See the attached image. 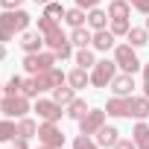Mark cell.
<instances>
[{"label":"cell","mask_w":149,"mask_h":149,"mask_svg":"<svg viewBox=\"0 0 149 149\" xmlns=\"http://www.w3.org/2000/svg\"><path fill=\"white\" fill-rule=\"evenodd\" d=\"M53 100H56L58 105H64V108H67V105H70L73 100H76V91H73V88H70V85L64 82V85H58V88H53Z\"/></svg>","instance_id":"cell-23"},{"label":"cell","mask_w":149,"mask_h":149,"mask_svg":"<svg viewBox=\"0 0 149 149\" xmlns=\"http://www.w3.org/2000/svg\"><path fill=\"white\" fill-rule=\"evenodd\" d=\"M91 41H94V29L91 26H76V29H73L70 32V44L73 47H91Z\"/></svg>","instance_id":"cell-16"},{"label":"cell","mask_w":149,"mask_h":149,"mask_svg":"<svg viewBox=\"0 0 149 149\" xmlns=\"http://www.w3.org/2000/svg\"><path fill=\"white\" fill-rule=\"evenodd\" d=\"M3 58H6V44L0 41V61H3Z\"/></svg>","instance_id":"cell-39"},{"label":"cell","mask_w":149,"mask_h":149,"mask_svg":"<svg viewBox=\"0 0 149 149\" xmlns=\"http://www.w3.org/2000/svg\"><path fill=\"white\" fill-rule=\"evenodd\" d=\"M35 134H38V123H35L32 117H21V120H18V137H26V140H29V137H35Z\"/></svg>","instance_id":"cell-27"},{"label":"cell","mask_w":149,"mask_h":149,"mask_svg":"<svg viewBox=\"0 0 149 149\" xmlns=\"http://www.w3.org/2000/svg\"><path fill=\"white\" fill-rule=\"evenodd\" d=\"M114 61H117V67H120L123 73H137V70L143 67L132 44H117V47H114Z\"/></svg>","instance_id":"cell-5"},{"label":"cell","mask_w":149,"mask_h":149,"mask_svg":"<svg viewBox=\"0 0 149 149\" xmlns=\"http://www.w3.org/2000/svg\"><path fill=\"white\" fill-rule=\"evenodd\" d=\"M64 114H67L70 120H82V117L88 114V102H85L82 97H76V100H73V102L64 108Z\"/></svg>","instance_id":"cell-26"},{"label":"cell","mask_w":149,"mask_h":149,"mask_svg":"<svg viewBox=\"0 0 149 149\" xmlns=\"http://www.w3.org/2000/svg\"><path fill=\"white\" fill-rule=\"evenodd\" d=\"M56 53L53 50H41V53H26L24 56V70L29 73V76H35V73H41V70H50V67H56Z\"/></svg>","instance_id":"cell-3"},{"label":"cell","mask_w":149,"mask_h":149,"mask_svg":"<svg viewBox=\"0 0 149 149\" xmlns=\"http://www.w3.org/2000/svg\"><path fill=\"white\" fill-rule=\"evenodd\" d=\"M132 15V3L129 0H108V18H129Z\"/></svg>","instance_id":"cell-22"},{"label":"cell","mask_w":149,"mask_h":149,"mask_svg":"<svg viewBox=\"0 0 149 149\" xmlns=\"http://www.w3.org/2000/svg\"><path fill=\"white\" fill-rule=\"evenodd\" d=\"M76 6H82V9L88 12V9H97V6H100V0H76Z\"/></svg>","instance_id":"cell-36"},{"label":"cell","mask_w":149,"mask_h":149,"mask_svg":"<svg viewBox=\"0 0 149 149\" xmlns=\"http://www.w3.org/2000/svg\"><path fill=\"white\" fill-rule=\"evenodd\" d=\"M143 97H149V82H143Z\"/></svg>","instance_id":"cell-41"},{"label":"cell","mask_w":149,"mask_h":149,"mask_svg":"<svg viewBox=\"0 0 149 149\" xmlns=\"http://www.w3.org/2000/svg\"><path fill=\"white\" fill-rule=\"evenodd\" d=\"M9 149H29V143H26V137H15V140H9Z\"/></svg>","instance_id":"cell-34"},{"label":"cell","mask_w":149,"mask_h":149,"mask_svg":"<svg viewBox=\"0 0 149 149\" xmlns=\"http://www.w3.org/2000/svg\"><path fill=\"white\" fill-rule=\"evenodd\" d=\"M64 12H67V9H64L61 3H56V0H53V3H47V6H44V12H41V15H44V18H50V21H58V24H61V21H64Z\"/></svg>","instance_id":"cell-28"},{"label":"cell","mask_w":149,"mask_h":149,"mask_svg":"<svg viewBox=\"0 0 149 149\" xmlns=\"http://www.w3.org/2000/svg\"><path fill=\"white\" fill-rule=\"evenodd\" d=\"M21 88H24V79L18 76V73H12V76H9V82L3 85V91H6V94H21Z\"/></svg>","instance_id":"cell-32"},{"label":"cell","mask_w":149,"mask_h":149,"mask_svg":"<svg viewBox=\"0 0 149 149\" xmlns=\"http://www.w3.org/2000/svg\"><path fill=\"white\" fill-rule=\"evenodd\" d=\"M61 149H64V146H61Z\"/></svg>","instance_id":"cell-45"},{"label":"cell","mask_w":149,"mask_h":149,"mask_svg":"<svg viewBox=\"0 0 149 149\" xmlns=\"http://www.w3.org/2000/svg\"><path fill=\"white\" fill-rule=\"evenodd\" d=\"M21 50L24 53H41L44 50V35L38 32V29H26V32H21Z\"/></svg>","instance_id":"cell-12"},{"label":"cell","mask_w":149,"mask_h":149,"mask_svg":"<svg viewBox=\"0 0 149 149\" xmlns=\"http://www.w3.org/2000/svg\"><path fill=\"white\" fill-rule=\"evenodd\" d=\"M15 137H18V123H15L12 117L0 120V143H9V140H15Z\"/></svg>","instance_id":"cell-25"},{"label":"cell","mask_w":149,"mask_h":149,"mask_svg":"<svg viewBox=\"0 0 149 149\" xmlns=\"http://www.w3.org/2000/svg\"><path fill=\"white\" fill-rule=\"evenodd\" d=\"M94 140H97L100 146H105V149H108V146L114 149V143L120 140V132H117V126H102V129L94 134Z\"/></svg>","instance_id":"cell-15"},{"label":"cell","mask_w":149,"mask_h":149,"mask_svg":"<svg viewBox=\"0 0 149 149\" xmlns=\"http://www.w3.org/2000/svg\"><path fill=\"white\" fill-rule=\"evenodd\" d=\"M108 117H132V97H111L105 102Z\"/></svg>","instance_id":"cell-11"},{"label":"cell","mask_w":149,"mask_h":149,"mask_svg":"<svg viewBox=\"0 0 149 149\" xmlns=\"http://www.w3.org/2000/svg\"><path fill=\"white\" fill-rule=\"evenodd\" d=\"M146 29H149V15H146Z\"/></svg>","instance_id":"cell-43"},{"label":"cell","mask_w":149,"mask_h":149,"mask_svg":"<svg viewBox=\"0 0 149 149\" xmlns=\"http://www.w3.org/2000/svg\"><path fill=\"white\" fill-rule=\"evenodd\" d=\"M21 3H24V0H0L3 9H21Z\"/></svg>","instance_id":"cell-37"},{"label":"cell","mask_w":149,"mask_h":149,"mask_svg":"<svg viewBox=\"0 0 149 149\" xmlns=\"http://www.w3.org/2000/svg\"><path fill=\"white\" fill-rule=\"evenodd\" d=\"M114 149H137V146H134V140H132V137H126V140L120 137V140L114 143Z\"/></svg>","instance_id":"cell-35"},{"label":"cell","mask_w":149,"mask_h":149,"mask_svg":"<svg viewBox=\"0 0 149 149\" xmlns=\"http://www.w3.org/2000/svg\"><path fill=\"white\" fill-rule=\"evenodd\" d=\"M67 85H70L73 91H82V88H88V85H91V73H88L85 67H73V70L67 73Z\"/></svg>","instance_id":"cell-14"},{"label":"cell","mask_w":149,"mask_h":149,"mask_svg":"<svg viewBox=\"0 0 149 149\" xmlns=\"http://www.w3.org/2000/svg\"><path fill=\"white\" fill-rule=\"evenodd\" d=\"M108 21H111V18H108L105 9H100V6H97V9H88V26H91L94 32H97V29H108Z\"/></svg>","instance_id":"cell-17"},{"label":"cell","mask_w":149,"mask_h":149,"mask_svg":"<svg viewBox=\"0 0 149 149\" xmlns=\"http://www.w3.org/2000/svg\"><path fill=\"white\" fill-rule=\"evenodd\" d=\"M35 6H47V3H53V0H32Z\"/></svg>","instance_id":"cell-40"},{"label":"cell","mask_w":149,"mask_h":149,"mask_svg":"<svg viewBox=\"0 0 149 149\" xmlns=\"http://www.w3.org/2000/svg\"><path fill=\"white\" fill-rule=\"evenodd\" d=\"M21 94L24 97H29V100H38V82H35V76H29V79H24V88H21Z\"/></svg>","instance_id":"cell-31"},{"label":"cell","mask_w":149,"mask_h":149,"mask_svg":"<svg viewBox=\"0 0 149 149\" xmlns=\"http://www.w3.org/2000/svg\"><path fill=\"white\" fill-rule=\"evenodd\" d=\"M29 24H32V15L29 12H24V9H6L3 15H0V41H3V44L12 41L15 35L26 32Z\"/></svg>","instance_id":"cell-1"},{"label":"cell","mask_w":149,"mask_h":149,"mask_svg":"<svg viewBox=\"0 0 149 149\" xmlns=\"http://www.w3.org/2000/svg\"><path fill=\"white\" fill-rule=\"evenodd\" d=\"M140 73H143V82H149V61H146V64L140 67Z\"/></svg>","instance_id":"cell-38"},{"label":"cell","mask_w":149,"mask_h":149,"mask_svg":"<svg viewBox=\"0 0 149 149\" xmlns=\"http://www.w3.org/2000/svg\"><path fill=\"white\" fill-rule=\"evenodd\" d=\"M38 143H44V146H50V149H61V146H64V132H61L56 123L41 120V126H38Z\"/></svg>","instance_id":"cell-7"},{"label":"cell","mask_w":149,"mask_h":149,"mask_svg":"<svg viewBox=\"0 0 149 149\" xmlns=\"http://www.w3.org/2000/svg\"><path fill=\"white\" fill-rule=\"evenodd\" d=\"M108 29H111L114 35H129V29H132V24H129V18H114Z\"/></svg>","instance_id":"cell-30"},{"label":"cell","mask_w":149,"mask_h":149,"mask_svg":"<svg viewBox=\"0 0 149 149\" xmlns=\"http://www.w3.org/2000/svg\"><path fill=\"white\" fill-rule=\"evenodd\" d=\"M73 61H76V67H85V70H91V67L97 64L94 47H79L76 53H73Z\"/></svg>","instance_id":"cell-20"},{"label":"cell","mask_w":149,"mask_h":149,"mask_svg":"<svg viewBox=\"0 0 149 149\" xmlns=\"http://www.w3.org/2000/svg\"><path fill=\"white\" fill-rule=\"evenodd\" d=\"M108 88H111L114 97H132V91H134V73H117V76L108 82Z\"/></svg>","instance_id":"cell-10"},{"label":"cell","mask_w":149,"mask_h":149,"mask_svg":"<svg viewBox=\"0 0 149 149\" xmlns=\"http://www.w3.org/2000/svg\"><path fill=\"white\" fill-rule=\"evenodd\" d=\"M132 140H134V146H137V149H149V123L137 120V123H134V129H132Z\"/></svg>","instance_id":"cell-18"},{"label":"cell","mask_w":149,"mask_h":149,"mask_svg":"<svg viewBox=\"0 0 149 149\" xmlns=\"http://www.w3.org/2000/svg\"><path fill=\"white\" fill-rule=\"evenodd\" d=\"M132 117L134 120L149 117V97H132Z\"/></svg>","instance_id":"cell-24"},{"label":"cell","mask_w":149,"mask_h":149,"mask_svg":"<svg viewBox=\"0 0 149 149\" xmlns=\"http://www.w3.org/2000/svg\"><path fill=\"white\" fill-rule=\"evenodd\" d=\"M32 111L38 114V120L58 123V120H61V114H64V105H58L56 100H44V97H38V100H35V105H32Z\"/></svg>","instance_id":"cell-6"},{"label":"cell","mask_w":149,"mask_h":149,"mask_svg":"<svg viewBox=\"0 0 149 149\" xmlns=\"http://www.w3.org/2000/svg\"><path fill=\"white\" fill-rule=\"evenodd\" d=\"M126 41H129L134 50H137V47H146V44H149V29H146V26H132L129 35H126Z\"/></svg>","instance_id":"cell-21"},{"label":"cell","mask_w":149,"mask_h":149,"mask_svg":"<svg viewBox=\"0 0 149 149\" xmlns=\"http://www.w3.org/2000/svg\"><path fill=\"white\" fill-rule=\"evenodd\" d=\"M35 82H38V91L44 94V91H53V88L64 85V82H67V73H64V70H58V67H50V70L35 73Z\"/></svg>","instance_id":"cell-8"},{"label":"cell","mask_w":149,"mask_h":149,"mask_svg":"<svg viewBox=\"0 0 149 149\" xmlns=\"http://www.w3.org/2000/svg\"><path fill=\"white\" fill-rule=\"evenodd\" d=\"M0 111H3V117L21 120L32 111V105H29V97H24V94H6L0 100Z\"/></svg>","instance_id":"cell-2"},{"label":"cell","mask_w":149,"mask_h":149,"mask_svg":"<svg viewBox=\"0 0 149 149\" xmlns=\"http://www.w3.org/2000/svg\"><path fill=\"white\" fill-rule=\"evenodd\" d=\"M73 149H100V143L91 137V134H76V137H73Z\"/></svg>","instance_id":"cell-29"},{"label":"cell","mask_w":149,"mask_h":149,"mask_svg":"<svg viewBox=\"0 0 149 149\" xmlns=\"http://www.w3.org/2000/svg\"><path fill=\"white\" fill-rule=\"evenodd\" d=\"M3 97H6V91H3V85H0V100H3Z\"/></svg>","instance_id":"cell-42"},{"label":"cell","mask_w":149,"mask_h":149,"mask_svg":"<svg viewBox=\"0 0 149 149\" xmlns=\"http://www.w3.org/2000/svg\"><path fill=\"white\" fill-rule=\"evenodd\" d=\"M64 24H67L70 29L85 26V24H88V12H85L82 6H73V9H67V12H64Z\"/></svg>","instance_id":"cell-19"},{"label":"cell","mask_w":149,"mask_h":149,"mask_svg":"<svg viewBox=\"0 0 149 149\" xmlns=\"http://www.w3.org/2000/svg\"><path fill=\"white\" fill-rule=\"evenodd\" d=\"M38 149H50V146H44V143H41V146H38Z\"/></svg>","instance_id":"cell-44"},{"label":"cell","mask_w":149,"mask_h":149,"mask_svg":"<svg viewBox=\"0 0 149 149\" xmlns=\"http://www.w3.org/2000/svg\"><path fill=\"white\" fill-rule=\"evenodd\" d=\"M117 76V61L111 58H97V64L91 67V85L94 88H108V82Z\"/></svg>","instance_id":"cell-4"},{"label":"cell","mask_w":149,"mask_h":149,"mask_svg":"<svg viewBox=\"0 0 149 149\" xmlns=\"http://www.w3.org/2000/svg\"><path fill=\"white\" fill-rule=\"evenodd\" d=\"M132 9H137L140 15H149V0H129Z\"/></svg>","instance_id":"cell-33"},{"label":"cell","mask_w":149,"mask_h":149,"mask_svg":"<svg viewBox=\"0 0 149 149\" xmlns=\"http://www.w3.org/2000/svg\"><path fill=\"white\" fill-rule=\"evenodd\" d=\"M114 41H117V35H114L111 29H97V32H94L91 47H94V50H100V53H108V50H114V47H117Z\"/></svg>","instance_id":"cell-13"},{"label":"cell","mask_w":149,"mask_h":149,"mask_svg":"<svg viewBox=\"0 0 149 149\" xmlns=\"http://www.w3.org/2000/svg\"><path fill=\"white\" fill-rule=\"evenodd\" d=\"M105 117H108V114H105V108H88V114L79 120V132L94 137V134L105 126Z\"/></svg>","instance_id":"cell-9"}]
</instances>
